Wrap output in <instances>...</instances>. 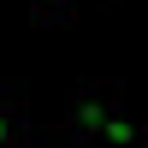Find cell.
<instances>
[{"label": "cell", "instance_id": "cell-2", "mask_svg": "<svg viewBox=\"0 0 148 148\" xmlns=\"http://www.w3.org/2000/svg\"><path fill=\"white\" fill-rule=\"evenodd\" d=\"M30 142V125H24V113L12 101H0V148H24Z\"/></svg>", "mask_w": 148, "mask_h": 148}, {"label": "cell", "instance_id": "cell-4", "mask_svg": "<svg viewBox=\"0 0 148 148\" xmlns=\"http://www.w3.org/2000/svg\"><path fill=\"white\" fill-rule=\"evenodd\" d=\"M47 148H83V142H77V136H53Z\"/></svg>", "mask_w": 148, "mask_h": 148}, {"label": "cell", "instance_id": "cell-3", "mask_svg": "<svg viewBox=\"0 0 148 148\" xmlns=\"http://www.w3.org/2000/svg\"><path fill=\"white\" fill-rule=\"evenodd\" d=\"M71 12H77V0H36V18L42 24H65Z\"/></svg>", "mask_w": 148, "mask_h": 148}, {"label": "cell", "instance_id": "cell-1", "mask_svg": "<svg viewBox=\"0 0 148 148\" xmlns=\"http://www.w3.org/2000/svg\"><path fill=\"white\" fill-rule=\"evenodd\" d=\"M71 136L95 142V148H142L148 130L125 113V89H119V83H95V89H83L77 107H71Z\"/></svg>", "mask_w": 148, "mask_h": 148}]
</instances>
